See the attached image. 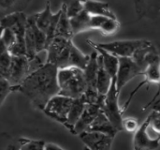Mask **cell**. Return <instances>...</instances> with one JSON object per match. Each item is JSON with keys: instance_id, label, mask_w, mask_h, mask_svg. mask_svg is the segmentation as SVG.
Masks as SVG:
<instances>
[{"instance_id": "cell-1", "label": "cell", "mask_w": 160, "mask_h": 150, "mask_svg": "<svg viewBox=\"0 0 160 150\" xmlns=\"http://www.w3.org/2000/svg\"><path fill=\"white\" fill-rule=\"evenodd\" d=\"M58 70L56 66L45 63L20 85L13 86V91L21 92L36 108L43 111L49 101L59 94Z\"/></svg>"}, {"instance_id": "cell-2", "label": "cell", "mask_w": 160, "mask_h": 150, "mask_svg": "<svg viewBox=\"0 0 160 150\" xmlns=\"http://www.w3.org/2000/svg\"><path fill=\"white\" fill-rule=\"evenodd\" d=\"M58 85L59 95L73 100L82 98L87 90L83 70L76 67L59 69Z\"/></svg>"}, {"instance_id": "cell-3", "label": "cell", "mask_w": 160, "mask_h": 150, "mask_svg": "<svg viewBox=\"0 0 160 150\" xmlns=\"http://www.w3.org/2000/svg\"><path fill=\"white\" fill-rule=\"evenodd\" d=\"M120 93L117 90L116 80H112L110 90L105 96V101L102 106V112L109 118L114 128L120 132L124 131L123 128V110L119 106Z\"/></svg>"}, {"instance_id": "cell-4", "label": "cell", "mask_w": 160, "mask_h": 150, "mask_svg": "<svg viewBox=\"0 0 160 150\" xmlns=\"http://www.w3.org/2000/svg\"><path fill=\"white\" fill-rule=\"evenodd\" d=\"M73 101V99L58 94L49 101L43 112L47 116L65 127L68 122V116L70 112Z\"/></svg>"}, {"instance_id": "cell-5", "label": "cell", "mask_w": 160, "mask_h": 150, "mask_svg": "<svg viewBox=\"0 0 160 150\" xmlns=\"http://www.w3.org/2000/svg\"><path fill=\"white\" fill-rule=\"evenodd\" d=\"M147 39H128L115 40L112 42H96V44L118 57H133L135 53L142 46L147 44Z\"/></svg>"}, {"instance_id": "cell-6", "label": "cell", "mask_w": 160, "mask_h": 150, "mask_svg": "<svg viewBox=\"0 0 160 150\" xmlns=\"http://www.w3.org/2000/svg\"><path fill=\"white\" fill-rule=\"evenodd\" d=\"M144 70L140 67L132 57H119V70L116 79L117 90L120 93L122 88L132 79L143 75Z\"/></svg>"}, {"instance_id": "cell-7", "label": "cell", "mask_w": 160, "mask_h": 150, "mask_svg": "<svg viewBox=\"0 0 160 150\" xmlns=\"http://www.w3.org/2000/svg\"><path fill=\"white\" fill-rule=\"evenodd\" d=\"M30 74V59L26 55L12 56L11 65L7 78L5 79H7L12 86H18Z\"/></svg>"}, {"instance_id": "cell-8", "label": "cell", "mask_w": 160, "mask_h": 150, "mask_svg": "<svg viewBox=\"0 0 160 150\" xmlns=\"http://www.w3.org/2000/svg\"><path fill=\"white\" fill-rule=\"evenodd\" d=\"M150 119L147 117L134 133L133 147L134 150H157L160 146V136L152 137L149 133Z\"/></svg>"}, {"instance_id": "cell-9", "label": "cell", "mask_w": 160, "mask_h": 150, "mask_svg": "<svg viewBox=\"0 0 160 150\" xmlns=\"http://www.w3.org/2000/svg\"><path fill=\"white\" fill-rule=\"evenodd\" d=\"M27 18L23 12L6 15L1 18V29L9 28L15 33L17 40H25Z\"/></svg>"}, {"instance_id": "cell-10", "label": "cell", "mask_w": 160, "mask_h": 150, "mask_svg": "<svg viewBox=\"0 0 160 150\" xmlns=\"http://www.w3.org/2000/svg\"><path fill=\"white\" fill-rule=\"evenodd\" d=\"M79 137L90 150H111L114 139L103 133L89 132H82Z\"/></svg>"}, {"instance_id": "cell-11", "label": "cell", "mask_w": 160, "mask_h": 150, "mask_svg": "<svg viewBox=\"0 0 160 150\" xmlns=\"http://www.w3.org/2000/svg\"><path fill=\"white\" fill-rule=\"evenodd\" d=\"M102 107L98 104H86L84 111L75 125L74 128V135H80L82 132H87L91 124L97 118L98 114L101 112Z\"/></svg>"}, {"instance_id": "cell-12", "label": "cell", "mask_w": 160, "mask_h": 150, "mask_svg": "<svg viewBox=\"0 0 160 150\" xmlns=\"http://www.w3.org/2000/svg\"><path fill=\"white\" fill-rule=\"evenodd\" d=\"M120 27V23L117 19H112L105 16L91 15L90 30H98L103 35L109 36L114 34Z\"/></svg>"}, {"instance_id": "cell-13", "label": "cell", "mask_w": 160, "mask_h": 150, "mask_svg": "<svg viewBox=\"0 0 160 150\" xmlns=\"http://www.w3.org/2000/svg\"><path fill=\"white\" fill-rule=\"evenodd\" d=\"M87 43L93 47L101 56H102V60H103V65L104 68L106 69V70L109 72V74L112 76V80H116L117 79V73H118V70H119V57L109 53L108 51L98 47L96 42L87 39Z\"/></svg>"}, {"instance_id": "cell-14", "label": "cell", "mask_w": 160, "mask_h": 150, "mask_svg": "<svg viewBox=\"0 0 160 150\" xmlns=\"http://www.w3.org/2000/svg\"><path fill=\"white\" fill-rule=\"evenodd\" d=\"M87 132L103 133V134L109 135L112 138H114L116 136V134L119 132L114 128V126L112 124V122L109 120V118L105 116V114L102 112V110L98 114L97 118L94 120V122L91 124V126L89 127Z\"/></svg>"}, {"instance_id": "cell-15", "label": "cell", "mask_w": 160, "mask_h": 150, "mask_svg": "<svg viewBox=\"0 0 160 150\" xmlns=\"http://www.w3.org/2000/svg\"><path fill=\"white\" fill-rule=\"evenodd\" d=\"M83 4L84 10H86L91 15L105 16L112 19H117L116 15L111 9V7L107 2L98 0H83Z\"/></svg>"}, {"instance_id": "cell-16", "label": "cell", "mask_w": 160, "mask_h": 150, "mask_svg": "<svg viewBox=\"0 0 160 150\" xmlns=\"http://www.w3.org/2000/svg\"><path fill=\"white\" fill-rule=\"evenodd\" d=\"M83 71L87 83V88L98 89L97 83H98V53L97 51L93 52L90 54L89 63Z\"/></svg>"}, {"instance_id": "cell-17", "label": "cell", "mask_w": 160, "mask_h": 150, "mask_svg": "<svg viewBox=\"0 0 160 150\" xmlns=\"http://www.w3.org/2000/svg\"><path fill=\"white\" fill-rule=\"evenodd\" d=\"M86 104L87 103L85 102V100L83 97H82L80 99H76L73 101L70 112H69L68 116V122H67V125L65 126V128H67L72 134H74L75 125L77 124V122L81 118Z\"/></svg>"}, {"instance_id": "cell-18", "label": "cell", "mask_w": 160, "mask_h": 150, "mask_svg": "<svg viewBox=\"0 0 160 150\" xmlns=\"http://www.w3.org/2000/svg\"><path fill=\"white\" fill-rule=\"evenodd\" d=\"M112 83V78L104 68L102 56L98 54V72L97 88L99 94L106 96V94L111 88Z\"/></svg>"}, {"instance_id": "cell-19", "label": "cell", "mask_w": 160, "mask_h": 150, "mask_svg": "<svg viewBox=\"0 0 160 150\" xmlns=\"http://www.w3.org/2000/svg\"><path fill=\"white\" fill-rule=\"evenodd\" d=\"M61 10H62V13H61L60 19H59V22H58L57 27H56L55 37H61V38L72 39L74 35H73L72 28H71L70 18L68 17L66 6L63 3H62V6H61Z\"/></svg>"}, {"instance_id": "cell-20", "label": "cell", "mask_w": 160, "mask_h": 150, "mask_svg": "<svg viewBox=\"0 0 160 150\" xmlns=\"http://www.w3.org/2000/svg\"><path fill=\"white\" fill-rule=\"evenodd\" d=\"M30 1L31 0H0L1 18L8 14L23 12L28 7Z\"/></svg>"}, {"instance_id": "cell-21", "label": "cell", "mask_w": 160, "mask_h": 150, "mask_svg": "<svg viewBox=\"0 0 160 150\" xmlns=\"http://www.w3.org/2000/svg\"><path fill=\"white\" fill-rule=\"evenodd\" d=\"M90 20L91 14L86 10L82 11L80 14L76 15L73 18H70V23L73 35H78L82 32L90 30Z\"/></svg>"}, {"instance_id": "cell-22", "label": "cell", "mask_w": 160, "mask_h": 150, "mask_svg": "<svg viewBox=\"0 0 160 150\" xmlns=\"http://www.w3.org/2000/svg\"><path fill=\"white\" fill-rule=\"evenodd\" d=\"M55 13H52L51 10V3L50 1L46 2L45 8L42 11L38 12V13H35L36 16V23L38 25V27L43 31L45 34L48 31L53 18H54Z\"/></svg>"}, {"instance_id": "cell-23", "label": "cell", "mask_w": 160, "mask_h": 150, "mask_svg": "<svg viewBox=\"0 0 160 150\" xmlns=\"http://www.w3.org/2000/svg\"><path fill=\"white\" fill-rule=\"evenodd\" d=\"M69 18H73L84 10L83 0H63Z\"/></svg>"}, {"instance_id": "cell-24", "label": "cell", "mask_w": 160, "mask_h": 150, "mask_svg": "<svg viewBox=\"0 0 160 150\" xmlns=\"http://www.w3.org/2000/svg\"><path fill=\"white\" fill-rule=\"evenodd\" d=\"M11 61L12 55L8 53V50L0 52V77L7 78L11 65Z\"/></svg>"}, {"instance_id": "cell-25", "label": "cell", "mask_w": 160, "mask_h": 150, "mask_svg": "<svg viewBox=\"0 0 160 150\" xmlns=\"http://www.w3.org/2000/svg\"><path fill=\"white\" fill-rule=\"evenodd\" d=\"M21 150H44L45 142L42 140H31L26 138H20Z\"/></svg>"}, {"instance_id": "cell-26", "label": "cell", "mask_w": 160, "mask_h": 150, "mask_svg": "<svg viewBox=\"0 0 160 150\" xmlns=\"http://www.w3.org/2000/svg\"><path fill=\"white\" fill-rule=\"evenodd\" d=\"M16 41V35L15 33L9 29V28H5L1 29V40L0 44L4 45L8 50L10 48Z\"/></svg>"}, {"instance_id": "cell-27", "label": "cell", "mask_w": 160, "mask_h": 150, "mask_svg": "<svg viewBox=\"0 0 160 150\" xmlns=\"http://www.w3.org/2000/svg\"><path fill=\"white\" fill-rule=\"evenodd\" d=\"M13 92V86L10 85V83L5 79L0 77V103L1 105L4 103L6 98Z\"/></svg>"}, {"instance_id": "cell-28", "label": "cell", "mask_w": 160, "mask_h": 150, "mask_svg": "<svg viewBox=\"0 0 160 150\" xmlns=\"http://www.w3.org/2000/svg\"><path fill=\"white\" fill-rule=\"evenodd\" d=\"M140 123H139V120L137 118H134V117H127V118H124L123 120V128H124V131H127L128 132H133L135 133L139 128H140Z\"/></svg>"}, {"instance_id": "cell-29", "label": "cell", "mask_w": 160, "mask_h": 150, "mask_svg": "<svg viewBox=\"0 0 160 150\" xmlns=\"http://www.w3.org/2000/svg\"><path fill=\"white\" fill-rule=\"evenodd\" d=\"M150 119V127L154 132L160 135V112L153 110V112L148 116Z\"/></svg>"}, {"instance_id": "cell-30", "label": "cell", "mask_w": 160, "mask_h": 150, "mask_svg": "<svg viewBox=\"0 0 160 150\" xmlns=\"http://www.w3.org/2000/svg\"><path fill=\"white\" fill-rule=\"evenodd\" d=\"M4 150H21V140L18 138L16 141L9 143Z\"/></svg>"}, {"instance_id": "cell-31", "label": "cell", "mask_w": 160, "mask_h": 150, "mask_svg": "<svg viewBox=\"0 0 160 150\" xmlns=\"http://www.w3.org/2000/svg\"><path fill=\"white\" fill-rule=\"evenodd\" d=\"M44 150H65L64 148L60 147L59 146L52 144V143H46L45 144V147Z\"/></svg>"}, {"instance_id": "cell-32", "label": "cell", "mask_w": 160, "mask_h": 150, "mask_svg": "<svg viewBox=\"0 0 160 150\" xmlns=\"http://www.w3.org/2000/svg\"><path fill=\"white\" fill-rule=\"evenodd\" d=\"M158 105H160V98L158 99V100H157L152 105H151V107H154V106H158Z\"/></svg>"}, {"instance_id": "cell-33", "label": "cell", "mask_w": 160, "mask_h": 150, "mask_svg": "<svg viewBox=\"0 0 160 150\" xmlns=\"http://www.w3.org/2000/svg\"><path fill=\"white\" fill-rule=\"evenodd\" d=\"M157 47H158V52H159V54H160V43H158V44L157 45Z\"/></svg>"}, {"instance_id": "cell-34", "label": "cell", "mask_w": 160, "mask_h": 150, "mask_svg": "<svg viewBox=\"0 0 160 150\" xmlns=\"http://www.w3.org/2000/svg\"><path fill=\"white\" fill-rule=\"evenodd\" d=\"M83 150H90V149H89V148H88V147H84V148H83Z\"/></svg>"}]
</instances>
